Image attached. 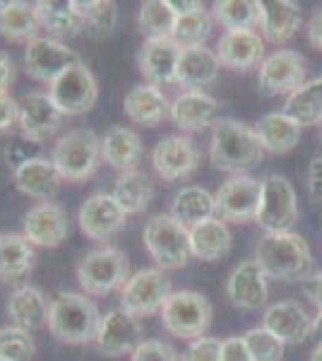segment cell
<instances>
[{"label":"cell","instance_id":"6da1fadb","mask_svg":"<svg viewBox=\"0 0 322 361\" xmlns=\"http://www.w3.org/2000/svg\"><path fill=\"white\" fill-rule=\"evenodd\" d=\"M265 157L260 137L255 128L233 118H221L212 126L209 137V159L219 171H228L233 176L245 173L257 166Z\"/></svg>","mask_w":322,"mask_h":361},{"label":"cell","instance_id":"7a4b0ae2","mask_svg":"<svg viewBox=\"0 0 322 361\" xmlns=\"http://www.w3.org/2000/svg\"><path fill=\"white\" fill-rule=\"evenodd\" d=\"M255 260L267 277L282 282H306L313 277V253L303 236L294 231L265 234L255 246Z\"/></svg>","mask_w":322,"mask_h":361},{"label":"cell","instance_id":"3957f363","mask_svg":"<svg viewBox=\"0 0 322 361\" xmlns=\"http://www.w3.org/2000/svg\"><path fill=\"white\" fill-rule=\"evenodd\" d=\"M101 313L94 301L80 292H61L51 301L49 333L63 345H89L94 342Z\"/></svg>","mask_w":322,"mask_h":361},{"label":"cell","instance_id":"277c9868","mask_svg":"<svg viewBox=\"0 0 322 361\" xmlns=\"http://www.w3.org/2000/svg\"><path fill=\"white\" fill-rule=\"evenodd\" d=\"M142 241L159 270H180L190 263V229L171 214H154L142 229Z\"/></svg>","mask_w":322,"mask_h":361},{"label":"cell","instance_id":"5b68a950","mask_svg":"<svg viewBox=\"0 0 322 361\" xmlns=\"http://www.w3.org/2000/svg\"><path fill=\"white\" fill-rule=\"evenodd\" d=\"M51 159L63 180L80 183L97 173L101 164V137L89 128H75L58 137Z\"/></svg>","mask_w":322,"mask_h":361},{"label":"cell","instance_id":"8992f818","mask_svg":"<svg viewBox=\"0 0 322 361\" xmlns=\"http://www.w3.org/2000/svg\"><path fill=\"white\" fill-rule=\"evenodd\" d=\"M130 279L128 255L116 246L94 248L78 263V282L87 296H106Z\"/></svg>","mask_w":322,"mask_h":361},{"label":"cell","instance_id":"52a82bcc","mask_svg":"<svg viewBox=\"0 0 322 361\" xmlns=\"http://www.w3.org/2000/svg\"><path fill=\"white\" fill-rule=\"evenodd\" d=\"M212 304L207 296L190 289H180L168 296V301L161 308V325L166 333L180 340H197L204 337L207 328L212 325Z\"/></svg>","mask_w":322,"mask_h":361},{"label":"cell","instance_id":"ba28073f","mask_svg":"<svg viewBox=\"0 0 322 361\" xmlns=\"http://www.w3.org/2000/svg\"><path fill=\"white\" fill-rule=\"evenodd\" d=\"M171 294V282L163 275V270L144 267V270H137L135 275H130L125 287L120 289V308L135 318H144L156 311L161 313L163 304Z\"/></svg>","mask_w":322,"mask_h":361},{"label":"cell","instance_id":"9c48e42d","mask_svg":"<svg viewBox=\"0 0 322 361\" xmlns=\"http://www.w3.org/2000/svg\"><path fill=\"white\" fill-rule=\"evenodd\" d=\"M49 97L54 99L63 116H82L92 111L99 99L97 78L85 63H75L58 80L49 85Z\"/></svg>","mask_w":322,"mask_h":361},{"label":"cell","instance_id":"30bf717a","mask_svg":"<svg viewBox=\"0 0 322 361\" xmlns=\"http://www.w3.org/2000/svg\"><path fill=\"white\" fill-rule=\"evenodd\" d=\"M262 200V180H257L248 173H238L221 183V188L214 193L216 217L221 222H255L260 212Z\"/></svg>","mask_w":322,"mask_h":361},{"label":"cell","instance_id":"8fae6325","mask_svg":"<svg viewBox=\"0 0 322 361\" xmlns=\"http://www.w3.org/2000/svg\"><path fill=\"white\" fill-rule=\"evenodd\" d=\"M296 219H298V200L291 180L279 176V173L267 176L262 180V200L255 222L267 234H282V231H291Z\"/></svg>","mask_w":322,"mask_h":361},{"label":"cell","instance_id":"7c38bea8","mask_svg":"<svg viewBox=\"0 0 322 361\" xmlns=\"http://www.w3.org/2000/svg\"><path fill=\"white\" fill-rule=\"evenodd\" d=\"M306 58L298 51L279 49L260 63L257 85L269 97L291 94L298 87L306 85Z\"/></svg>","mask_w":322,"mask_h":361},{"label":"cell","instance_id":"4fadbf2b","mask_svg":"<svg viewBox=\"0 0 322 361\" xmlns=\"http://www.w3.org/2000/svg\"><path fill=\"white\" fill-rule=\"evenodd\" d=\"M75 63H80L78 54L73 49H68L63 42H58V39L37 37L25 46V68L39 82L51 85L68 68H73Z\"/></svg>","mask_w":322,"mask_h":361},{"label":"cell","instance_id":"5bb4252c","mask_svg":"<svg viewBox=\"0 0 322 361\" xmlns=\"http://www.w3.org/2000/svg\"><path fill=\"white\" fill-rule=\"evenodd\" d=\"M140 342H142L140 320L130 316L128 311H123V308H113L106 316H101V323H99L97 337L92 345L97 347L99 354L116 359L132 354Z\"/></svg>","mask_w":322,"mask_h":361},{"label":"cell","instance_id":"9a60e30c","mask_svg":"<svg viewBox=\"0 0 322 361\" xmlns=\"http://www.w3.org/2000/svg\"><path fill=\"white\" fill-rule=\"evenodd\" d=\"M22 234L32 246L58 248L70 234L68 212L51 200L37 202L34 207H29V212L22 219Z\"/></svg>","mask_w":322,"mask_h":361},{"label":"cell","instance_id":"2e32d148","mask_svg":"<svg viewBox=\"0 0 322 361\" xmlns=\"http://www.w3.org/2000/svg\"><path fill=\"white\" fill-rule=\"evenodd\" d=\"M128 214L111 193H94L82 202L78 212L80 231L92 241H106L125 226Z\"/></svg>","mask_w":322,"mask_h":361},{"label":"cell","instance_id":"e0dca14e","mask_svg":"<svg viewBox=\"0 0 322 361\" xmlns=\"http://www.w3.org/2000/svg\"><path fill=\"white\" fill-rule=\"evenodd\" d=\"M200 164V149L188 135H168L156 142L151 166L163 180H180L190 176Z\"/></svg>","mask_w":322,"mask_h":361},{"label":"cell","instance_id":"ac0fdd59","mask_svg":"<svg viewBox=\"0 0 322 361\" xmlns=\"http://www.w3.org/2000/svg\"><path fill=\"white\" fill-rule=\"evenodd\" d=\"M63 116L49 92H32L20 99V130L29 142H46L63 123Z\"/></svg>","mask_w":322,"mask_h":361},{"label":"cell","instance_id":"d6986e66","mask_svg":"<svg viewBox=\"0 0 322 361\" xmlns=\"http://www.w3.org/2000/svg\"><path fill=\"white\" fill-rule=\"evenodd\" d=\"M267 275L257 260H245L228 275L226 296L236 308L257 311L267 304Z\"/></svg>","mask_w":322,"mask_h":361},{"label":"cell","instance_id":"ffe728a7","mask_svg":"<svg viewBox=\"0 0 322 361\" xmlns=\"http://www.w3.org/2000/svg\"><path fill=\"white\" fill-rule=\"evenodd\" d=\"M216 58L228 70L248 73L265 61V39L257 32H224L216 44Z\"/></svg>","mask_w":322,"mask_h":361},{"label":"cell","instance_id":"44dd1931","mask_svg":"<svg viewBox=\"0 0 322 361\" xmlns=\"http://www.w3.org/2000/svg\"><path fill=\"white\" fill-rule=\"evenodd\" d=\"M15 185L22 195L34 197V200H51L56 195V190L61 188V173L54 164V159L46 157H27L13 171Z\"/></svg>","mask_w":322,"mask_h":361},{"label":"cell","instance_id":"7402d4cb","mask_svg":"<svg viewBox=\"0 0 322 361\" xmlns=\"http://www.w3.org/2000/svg\"><path fill=\"white\" fill-rule=\"evenodd\" d=\"M262 328L277 335L284 345H301L313 335V318L298 301H279L265 311Z\"/></svg>","mask_w":322,"mask_h":361},{"label":"cell","instance_id":"603a6c76","mask_svg":"<svg viewBox=\"0 0 322 361\" xmlns=\"http://www.w3.org/2000/svg\"><path fill=\"white\" fill-rule=\"evenodd\" d=\"M219 116V104L202 90H183L171 102V121L183 133H197L214 126Z\"/></svg>","mask_w":322,"mask_h":361},{"label":"cell","instance_id":"cb8c5ba5","mask_svg":"<svg viewBox=\"0 0 322 361\" xmlns=\"http://www.w3.org/2000/svg\"><path fill=\"white\" fill-rule=\"evenodd\" d=\"M180 46L173 39H156V42H144L137 54V68L144 75L147 85L163 87L175 82V70L180 61Z\"/></svg>","mask_w":322,"mask_h":361},{"label":"cell","instance_id":"d4e9b609","mask_svg":"<svg viewBox=\"0 0 322 361\" xmlns=\"http://www.w3.org/2000/svg\"><path fill=\"white\" fill-rule=\"evenodd\" d=\"M123 109L132 123L144 128H156L171 118V102L154 85H135L123 99Z\"/></svg>","mask_w":322,"mask_h":361},{"label":"cell","instance_id":"484cf974","mask_svg":"<svg viewBox=\"0 0 322 361\" xmlns=\"http://www.w3.org/2000/svg\"><path fill=\"white\" fill-rule=\"evenodd\" d=\"M37 13L41 29L51 39H70L85 32V8L80 0H39Z\"/></svg>","mask_w":322,"mask_h":361},{"label":"cell","instance_id":"4316f807","mask_svg":"<svg viewBox=\"0 0 322 361\" xmlns=\"http://www.w3.org/2000/svg\"><path fill=\"white\" fill-rule=\"evenodd\" d=\"M8 318L13 320V325L25 330H39L44 325H49V311L51 304L46 299V294L39 287L25 284V287H17L8 299Z\"/></svg>","mask_w":322,"mask_h":361},{"label":"cell","instance_id":"83f0119b","mask_svg":"<svg viewBox=\"0 0 322 361\" xmlns=\"http://www.w3.org/2000/svg\"><path fill=\"white\" fill-rule=\"evenodd\" d=\"M142 159V140L125 126H113L101 137V161L113 166L116 171H135Z\"/></svg>","mask_w":322,"mask_h":361},{"label":"cell","instance_id":"f1b7e54d","mask_svg":"<svg viewBox=\"0 0 322 361\" xmlns=\"http://www.w3.org/2000/svg\"><path fill=\"white\" fill-rule=\"evenodd\" d=\"M301 27V8L291 0H260L262 37L272 44H286Z\"/></svg>","mask_w":322,"mask_h":361},{"label":"cell","instance_id":"f546056e","mask_svg":"<svg viewBox=\"0 0 322 361\" xmlns=\"http://www.w3.org/2000/svg\"><path fill=\"white\" fill-rule=\"evenodd\" d=\"M221 63L216 58V51H209L207 46L180 51L178 70H175V82L188 87V90H202L212 85L219 78Z\"/></svg>","mask_w":322,"mask_h":361},{"label":"cell","instance_id":"4dcf8cb0","mask_svg":"<svg viewBox=\"0 0 322 361\" xmlns=\"http://www.w3.org/2000/svg\"><path fill=\"white\" fill-rule=\"evenodd\" d=\"M37 253L25 234L3 231L0 234V282H20L34 267Z\"/></svg>","mask_w":322,"mask_h":361},{"label":"cell","instance_id":"1f68e13d","mask_svg":"<svg viewBox=\"0 0 322 361\" xmlns=\"http://www.w3.org/2000/svg\"><path fill=\"white\" fill-rule=\"evenodd\" d=\"M255 133H257V137H260L265 152H272V154L291 152L298 145V140H301V126L284 111L262 116L255 126Z\"/></svg>","mask_w":322,"mask_h":361},{"label":"cell","instance_id":"d6a6232c","mask_svg":"<svg viewBox=\"0 0 322 361\" xmlns=\"http://www.w3.org/2000/svg\"><path fill=\"white\" fill-rule=\"evenodd\" d=\"M39 13L37 3H25V0H5L0 10V37L8 42H32L39 37Z\"/></svg>","mask_w":322,"mask_h":361},{"label":"cell","instance_id":"836d02e7","mask_svg":"<svg viewBox=\"0 0 322 361\" xmlns=\"http://www.w3.org/2000/svg\"><path fill=\"white\" fill-rule=\"evenodd\" d=\"M214 195L207 188H200V185H185L171 200V217L178 219L188 229L207 222V219H214Z\"/></svg>","mask_w":322,"mask_h":361},{"label":"cell","instance_id":"e575fe53","mask_svg":"<svg viewBox=\"0 0 322 361\" xmlns=\"http://www.w3.org/2000/svg\"><path fill=\"white\" fill-rule=\"evenodd\" d=\"M190 246L192 255L204 263H216L231 250V231H228L226 222L219 217L207 219V222L197 224L190 229Z\"/></svg>","mask_w":322,"mask_h":361},{"label":"cell","instance_id":"d590c367","mask_svg":"<svg viewBox=\"0 0 322 361\" xmlns=\"http://www.w3.org/2000/svg\"><path fill=\"white\" fill-rule=\"evenodd\" d=\"M111 195L125 214H140L149 207L151 197H154V185H151L147 173L135 169V171L118 173Z\"/></svg>","mask_w":322,"mask_h":361},{"label":"cell","instance_id":"8d00e7d4","mask_svg":"<svg viewBox=\"0 0 322 361\" xmlns=\"http://www.w3.org/2000/svg\"><path fill=\"white\" fill-rule=\"evenodd\" d=\"M284 114L291 116L301 128L322 123V78L310 80L296 92H291L286 97Z\"/></svg>","mask_w":322,"mask_h":361},{"label":"cell","instance_id":"74e56055","mask_svg":"<svg viewBox=\"0 0 322 361\" xmlns=\"http://www.w3.org/2000/svg\"><path fill=\"white\" fill-rule=\"evenodd\" d=\"M175 20L178 15H175L171 0H147L137 13V29L147 42L171 39Z\"/></svg>","mask_w":322,"mask_h":361},{"label":"cell","instance_id":"f35d334b","mask_svg":"<svg viewBox=\"0 0 322 361\" xmlns=\"http://www.w3.org/2000/svg\"><path fill=\"white\" fill-rule=\"evenodd\" d=\"M212 17L226 32H253L260 25V3L257 0H216Z\"/></svg>","mask_w":322,"mask_h":361},{"label":"cell","instance_id":"ab89813d","mask_svg":"<svg viewBox=\"0 0 322 361\" xmlns=\"http://www.w3.org/2000/svg\"><path fill=\"white\" fill-rule=\"evenodd\" d=\"M212 25L214 17L204 5H200L197 10L185 15H178L173 27V42L180 46V49H195V46H204V42L212 34Z\"/></svg>","mask_w":322,"mask_h":361},{"label":"cell","instance_id":"60d3db41","mask_svg":"<svg viewBox=\"0 0 322 361\" xmlns=\"http://www.w3.org/2000/svg\"><path fill=\"white\" fill-rule=\"evenodd\" d=\"M85 8V32L94 39H106L118 25V8L111 0H87Z\"/></svg>","mask_w":322,"mask_h":361},{"label":"cell","instance_id":"b9f144b4","mask_svg":"<svg viewBox=\"0 0 322 361\" xmlns=\"http://www.w3.org/2000/svg\"><path fill=\"white\" fill-rule=\"evenodd\" d=\"M37 345L29 330L17 325L0 328V361H32Z\"/></svg>","mask_w":322,"mask_h":361},{"label":"cell","instance_id":"7bdbcfd3","mask_svg":"<svg viewBox=\"0 0 322 361\" xmlns=\"http://www.w3.org/2000/svg\"><path fill=\"white\" fill-rule=\"evenodd\" d=\"M245 347H248L253 361H282L284 357V342L277 335H272L267 328H250L243 335Z\"/></svg>","mask_w":322,"mask_h":361},{"label":"cell","instance_id":"ee69618b","mask_svg":"<svg viewBox=\"0 0 322 361\" xmlns=\"http://www.w3.org/2000/svg\"><path fill=\"white\" fill-rule=\"evenodd\" d=\"M130 361H180L171 345L161 340H142L130 354Z\"/></svg>","mask_w":322,"mask_h":361},{"label":"cell","instance_id":"f6af8a7d","mask_svg":"<svg viewBox=\"0 0 322 361\" xmlns=\"http://www.w3.org/2000/svg\"><path fill=\"white\" fill-rule=\"evenodd\" d=\"M180 361H221V340L216 337H197L183 352Z\"/></svg>","mask_w":322,"mask_h":361},{"label":"cell","instance_id":"bcb514c9","mask_svg":"<svg viewBox=\"0 0 322 361\" xmlns=\"http://www.w3.org/2000/svg\"><path fill=\"white\" fill-rule=\"evenodd\" d=\"M20 126V102L8 94H0V133L13 130Z\"/></svg>","mask_w":322,"mask_h":361},{"label":"cell","instance_id":"7dc6e473","mask_svg":"<svg viewBox=\"0 0 322 361\" xmlns=\"http://www.w3.org/2000/svg\"><path fill=\"white\" fill-rule=\"evenodd\" d=\"M221 361H253L243 337H226V340H221Z\"/></svg>","mask_w":322,"mask_h":361},{"label":"cell","instance_id":"c3c4849f","mask_svg":"<svg viewBox=\"0 0 322 361\" xmlns=\"http://www.w3.org/2000/svg\"><path fill=\"white\" fill-rule=\"evenodd\" d=\"M308 193L322 202V157H315L308 169Z\"/></svg>","mask_w":322,"mask_h":361},{"label":"cell","instance_id":"681fc988","mask_svg":"<svg viewBox=\"0 0 322 361\" xmlns=\"http://www.w3.org/2000/svg\"><path fill=\"white\" fill-rule=\"evenodd\" d=\"M13 80H15V66H13V61H10L8 54H3V51H0V94H8L10 85H13Z\"/></svg>","mask_w":322,"mask_h":361},{"label":"cell","instance_id":"f907efd6","mask_svg":"<svg viewBox=\"0 0 322 361\" xmlns=\"http://www.w3.org/2000/svg\"><path fill=\"white\" fill-rule=\"evenodd\" d=\"M306 32H308L310 46H313V49H318V51H322V10H318V13L310 17Z\"/></svg>","mask_w":322,"mask_h":361},{"label":"cell","instance_id":"816d5d0a","mask_svg":"<svg viewBox=\"0 0 322 361\" xmlns=\"http://www.w3.org/2000/svg\"><path fill=\"white\" fill-rule=\"evenodd\" d=\"M306 294H308V299L322 311V270L315 272V275L306 282Z\"/></svg>","mask_w":322,"mask_h":361},{"label":"cell","instance_id":"f5cc1de1","mask_svg":"<svg viewBox=\"0 0 322 361\" xmlns=\"http://www.w3.org/2000/svg\"><path fill=\"white\" fill-rule=\"evenodd\" d=\"M175 15H185V13H192V10H197L202 3H197V0H171Z\"/></svg>","mask_w":322,"mask_h":361},{"label":"cell","instance_id":"db71d44e","mask_svg":"<svg viewBox=\"0 0 322 361\" xmlns=\"http://www.w3.org/2000/svg\"><path fill=\"white\" fill-rule=\"evenodd\" d=\"M313 333L318 335L322 342V311H318V316L313 318Z\"/></svg>","mask_w":322,"mask_h":361},{"label":"cell","instance_id":"11a10c76","mask_svg":"<svg viewBox=\"0 0 322 361\" xmlns=\"http://www.w3.org/2000/svg\"><path fill=\"white\" fill-rule=\"evenodd\" d=\"M310 361H322V342L313 349V354H310Z\"/></svg>","mask_w":322,"mask_h":361},{"label":"cell","instance_id":"9f6ffc18","mask_svg":"<svg viewBox=\"0 0 322 361\" xmlns=\"http://www.w3.org/2000/svg\"><path fill=\"white\" fill-rule=\"evenodd\" d=\"M320 126H322V123H320Z\"/></svg>","mask_w":322,"mask_h":361}]
</instances>
